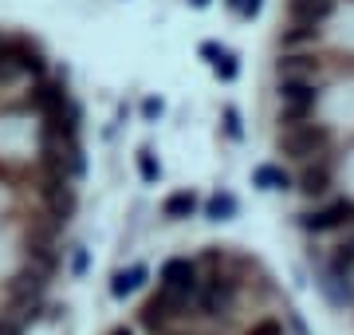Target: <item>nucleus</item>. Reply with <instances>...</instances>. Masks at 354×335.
Listing matches in <instances>:
<instances>
[{"instance_id":"9b49d317","label":"nucleus","mask_w":354,"mask_h":335,"mask_svg":"<svg viewBox=\"0 0 354 335\" xmlns=\"http://www.w3.org/2000/svg\"><path fill=\"white\" fill-rule=\"evenodd\" d=\"M138 170H142V178H146V181H158V178H162V166L153 162L150 150H142V154H138Z\"/></svg>"},{"instance_id":"20e7f679","label":"nucleus","mask_w":354,"mask_h":335,"mask_svg":"<svg viewBox=\"0 0 354 335\" xmlns=\"http://www.w3.org/2000/svg\"><path fill=\"white\" fill-rule=\"evenodd\" d=\"M335 158H315L307 166L295 170V194L304 201H327L330 190H335Z\"/></svg>"},{"instance_id":"4468645a","label":"nucleus","mask_w":354,"mask_h":335,"mask_svg":"<svg viewBox=\"0 0 354 335\" xmlns=\"http://www.w3.org/2000/svg\"><path fill=\"white\" fill-rule=\"evenodd\" d=\"M201 55H205V60H209V64H216V60H221V55H225V52H221L216 44H201Z\"/></svg>"},{"instance_id":"f3484780","label":"nucleus","mask_w":354,"mask_h":335,"mask_svg":"<svg viewBox=\"0 0 354 335\" xmlns=\"http://www.w3.org/2000/svg\"><path fill=\"white\" fill-rule=\"evenodd\" d=\"M225 4L232 8V12H241V4H244V0H225Z\"/></svg>"},{"instance_id":"2eb2a0df","label":"nucleus","mask_w":354,"mask_h":335,"mask_svg":"<svg viewBox=\"0 0 354 335\" xmlns=\"http://www.w3.org/2000/svg\"><path fill=\"white\" fill-rule=\"evenodd\" d=\"M256 12H260V0H244V4H241V16H244V20H252Z\"/></svg>"},{"instance_id":"7ed1b4c3","label":"nucleus","mask_w":354,"mask_h":335,"mask_svg":"<svg viewBox=\"0 0 354 335\" xmlns=\"http://www.w3.org/2000/svg\"><path fill=\"white\" fill-rule=\"evenodd\" d=\"M16 107H28V111H36L39 118H55V115H67L75 103H71V91H67L64 79L48 75V79H39V83H32V91H28Z\"/></svg>"},{"instance_id":"9d476101","label":"nucleus","mask_w":354,"mask_h":335,"mask_svg":"<svg viewBox=\"0 0 354 335\" xmlns=\"http://www.w3.org/2000/svg\"><path fill=\"white\" fill-rule=\"evenodd\" d=\"M216 75H221V79H225V83H232V79H236V71H241V64H236V55H221V60H216Z\"/></svg>"},{"instance_id":"f03ea898","label":"nucleus","mask_w":354,"mask_h":335,"mask_svg":"<svg viewBox=\"0 0 354 335\" xmlns=\"http://www.w3.org/2000/svg\"><path fill=\"white\" fill-rule=\"evenodd\" d=\"M276 150L291 162H315V158H330V127L327 123H304V127H291L276 134Z\"/></svg>"},{"instance_id":"39448f33","label":"nucleus","mask_w":354,"mask_h":335,"mask_svg":"<svg viewBox=\"0 0 354 335\" xmlns=\"http://www.w3.org/2000/svg\"><path fill=\"white\" fill-rule=\"evenodd\" d=\"M158 288H169L177 296H193L201 288V264L193 257H169L158 272Z\"/></svg>"},{"instance_id":"6e6552de","label":"nucleus","mask_w":354,"mask_h":335,"mask_svg":"<svg viewBox=\"0 0 354 335\" xmlns=\"http://www.w3.org/2000/svg\"><path fill=\"white\" fill-rule=\"evenodd\" d=\"M256 185L291 194V190H295V174H288V170H279V166H260V170H256Z\"/></svg>"},{"instance_id":"f8f14e48","label":"nucleus","mask_w":354,"mask_h":335,"mask_svg":"<svg viewBox=\"0 0 354 335\" xmlns=\"http://www.w3.org/2000/svg\"><path fill=\"white\" fill-rule=\"evenodd\" d=\"M209 213H213L216 221H221V217H228V213H232V197H228V194H225V197L216 194L213 201H209Z\"/></svg>"},{"instance_id":"0eeeda50","label":"nucleus","mask_w":354,"mask_h":335,"mask_svg":"<svg viewBox=\"0 0 354 335\" xmlns=\"http://www.w3.org/2000/svg\"><path fill=\"white\" fill-rule=\"evenodd\" d=\"M197 194L193 190H177V194H169L162 201V217H169V221H181V217H193L197 213Z\"/></svg>"},{"instance_id":"dca6fc26","label":"nucleus","mask_w":354,"mask_h":335,"mask_svg":"<svg viewBox=\"0 0 354 335\" xmlns=\"http://www.w3.org/2000/svg\"><path fill=\"white\" fill-rule=\"evenodd\" d=\"M146 115H162V99H146Z\"/></svg>"},{"instance_id":"1a4fd4ad","label":"nucleus","mask_w":354,"mask_h":335,"mask_svg":"<svg viewBox=\"0 0 354 335\" xmlns=\"http://www.w3.org/2000/svg\"><path fill=\"white\" fill-rule=\"evenodd\" d=\"M244 335H288V332H283V320H276V316H260V320H252L248 327H244Z\"/></svg>"},{"instance_id":"423d86ee","label":"nucleus","mask_w":354,"mask_h":335,"mask_svg":"<svg viewBox=\"0 0 354 335\" xmlns=\"http://www.w3.org/2000/svg\"><path fill=\"white\" fill-rule=\"evenodd\" d=\"M276 95H279V107H311V111H319V103H323V87L311 75H279Z\"/></svg>"},{"instance_id":"a211bd4d","label":"nucleus","mask_w":354,"mask_h":335,"mask_svg":"<svg viewBox=\"0 0 354 335\" xmlns=\"http://www.w3.org/2000/svg\"><path fill=\"white\" fill-rule=\"evenodd\" d=\"M189 4H193V8H205V4H209V0H189Z\"/></svg>"},{"instance_id":"f257e3e1","label":"nucleus","mask_w":354,"mask_h":335,"mask_svg":"<svg viewBox=\"0 0 354 335\" xmlns=\"http://www.w3.org/2000/svg\"><path fill=\"white\" fill-rule=\"evenodd\" d=\"M295 225L307 237H330V233L354 229V197H327L295 213Z\"/></svg>"},{"instance_id":"ddd939ff","label":"nucleus","mask_w":354,"mask_h":335,"mask_svg":"<svg viewBox=\"0 0 354 335\" xmlns=\"http://www.w3.org/2000/svg\"><path fill=\"white\" fill-rule=\"evenodd\" d=\"M225 123H228V134L241 138V115H236V107H225Z\"/></svg>"}]
</instances>
